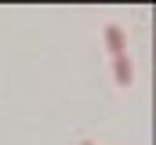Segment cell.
Here are the masks:
<instances>
[{
	"label": "cell",
	"mask_w": 156,
	"mask_h": 145,
	"mask_svg": "<svg viewBox=\"0 0 156 145\" xmlns=\"http://www.w3.org/2000/svg\"><path fill=\"white\" fill-rule=\"evenodd\" d=\"M105 51L116 58V55H127V29L116 26V22H109L105 26Z\"/></svg>",
	"instance_id": "cell-1"
},
{
	"label": "cell",
	"mask_w": 156,
	"mask_h": 145,
	"mask_svg": "<svg viewBox=\"0 0 156 145\" xmlns=\"http://www.w3.org/2000/svg\"><path fill=\"white\" fill-rule=\"evenodd\" d=\"M83 145H94V142H83Z\"/></svg>",
	"instance_id": "cell-3"
},
{
	"label": "cell",
	"mask_w": 156,
	"mask_h": 145,
	"mask_svg": "<svg viewBox=\"0 0 156 145\" xmlns=\"http://www.w3.org/2000/svg\"><path fill=\"white\" fill-rule=\"evenodd\" d=\"M113 80H116L120 87H131V80H134V65H131L127 55H116V58H113Z\"/></svg>",
	"instance_id": "cell-2"
}]
</instances>
